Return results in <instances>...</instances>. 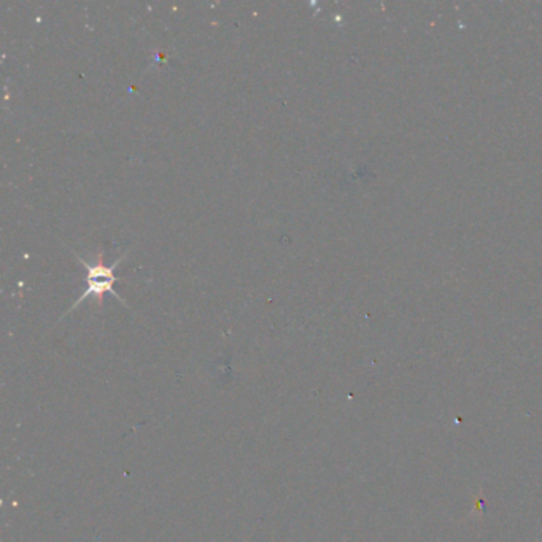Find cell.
<instances>
[{
    "label": "cell",
    "instance_id": "6da1fadb",
    "mask_svg": "<svg viewBox=\"0 0 542 542\" xmlns=\"http://www.w3.org/2000/svg\"><path fill=\"white\" fill-rule=\"evenodd\" d=\"M126 254H123V256H121L120 259H116V261L112 265H105L104 264L102 253L97 254L96 263H92V264L85 261V259H83L80 254H75V258L79 259V261L86 268V272H88V275H86V288H85V291H83V295L79 297V299L75 301L74 306L70 307L69 312H72V311H74V309L79 307L83 301L88 299V297H96L99 302H102L105 293H110V295H113L116 299L123 301L113 291V285L116 284V280H118V279L115 277V268L121 261H123V259L126 258Z\"/></svg>",
    "mask_w": 542,
    "mask_h": 542
}]
</instances>
